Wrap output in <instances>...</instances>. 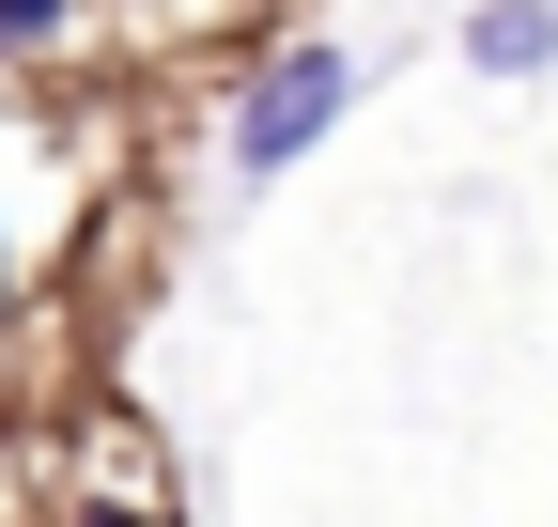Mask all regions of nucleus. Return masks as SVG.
Returning <instances> with one entry per match:
<instances>
[{
  "label": "nucleus",
  "mask_w": 558,
  "mask_h": 527,
  "mask_svg": "<svg viewBox=\"0 0 558 527\" xmlns=\"http://www.w3.org/2000/svg\"><path fill=\"white\" fill-rule=\"evenodd\" d=\"M62 32H78V0H0V62H47Z\"/></svg>",
  "instance_id": "nucleus-3"
},
{
  "label": "nucleus",
  "mask_w": 558,
  "mask_h": 527,
  "mask_svg": "<svg viewBox=\"0 0 558 527\" xmlns=\"http://www.w3.org/2000/svg\"><path fill=\"white\" fill-rule=\"evenodd\" d=\"M62 527H171L156 497H62Z\"/></svg>",
  "instance_id": "nucleus-4"
},
{
  "label": "nucleus",
  "mask_w": 558,
  "mask_h": 527,
  "mask_svg": "<svg viewBox=\"0 0 558 527\" xmlns=\"http://www.w3.org/2000/svg\"><path fill=\"white\" fill-rule=\"evenodd\" d=\"M341 109H357V47H326V32H295V47H279L264 78L233 94V171H248V186H279V171H295V156L326 140Z\"/></svg>",
  "instance_id": "nucleus-1"
},
{
  "label": "nucleus",
  "mask_w": 558,
  "mask_h": 527,
  "mask_svg": "<svg viewBox=\"0 0 558 527\" xmlns=\"http://www.w3.org/2000/svg\"><path fill=\"white\" fill-rule=\"evenodd\" d=\"M465 62L481 78H543L558 62V0H465Z\"/></svg>",
  "instance_id": "nucleus-2"
}]
</instances>
